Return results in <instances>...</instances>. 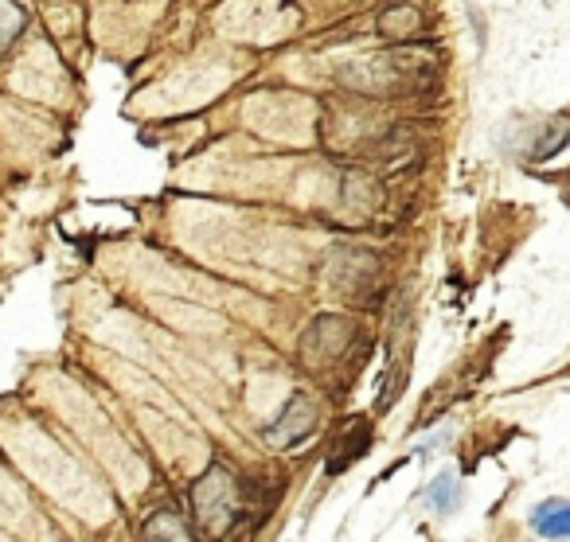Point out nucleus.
I'll return each instance as SVG.
<instances>
[{"label":"nucleus","instance_id":"obj_1","mask_svg":"<svg viewBox=\"0 0 570 542\" xmlns=\"http://www.w3.org/2000/svg\"><path fill=\"white\" fill-rule=\"evenodd\" d=\"M191 511H196V523L207 539H223L235 523L238 511V495H235V480H230V469L215 464L196 487H191Z\"/></svg>","mask_w":570,"mask_h":542},{"label":"nucleus","instance_id":"obj_2","mask_svg":"<svg viewBox=\"0 0 570 542\" xmlns=\"http://www.w3.org/2000/svg\"><path fill=\"white\" fill-rule=\"evenodd\" d=\"M317 402L309 394H294V398L285 402V410L277 414V422L266 425V441L274 449H289V445H302L313 430H317Z\"/></svg>","mask_w":570,"mask_h":542},{"label":"nucleus","instance_id":"obj_3","mask_svg":"<svg viewBox=\"0 0 570 542\" xmlns=\"http://www.w3.org/2000/svg\"><path fill=\"white\" fill-rule=\"evenodd\" d=\"M531 526H535L543 539H567L570 531V507L567 500H543L535 511H531Z\"/></svg>","mask_w":570,"mask_h":542},{"label":"nucleus","instance_id":"obj_4","mask_svg":"<svg viewBox=\"0 0 570 542\" xmlns=\"http://www.w3.org/2000/svg\"><path fill=\"white\" fill-rule=\"evenodd\" d=\"M422 500H426V507L434 511V515L453 511V507H458V476H453V472H442V476L426 487V495H422Z\"/></svg>","mask_w":570,"mask_h":542},{"label":"nucleus","instance_id":"obj_5","mask_svg":"<svg viewBox=\"0 0 570 542\" xmlns=\"http://www.w3.org/2000/svg\"><path fill=\"white\" fill-rule=\"evenodd\" d=\"M145 542H191V539L173 511H160V515H153L149 526H145Z\"/></svg>","mask_w":570,"mask_h":542},{"label":"nucleus","instance_id":"obj_6","mask_svg":"<svg viewBox=\"0 0 570 542\" xmlns=\"http://www.w3.org/2000/svg\"><path fill=\"white\" fill-rule=\"evenodd\" d=\"M24 24H28V17L17 0H0V51L17 43V36L24 32Z\"/></svg>","mask_w":570,"mask_h":542}]
</instances>
